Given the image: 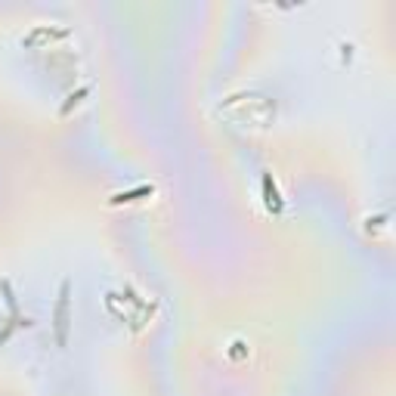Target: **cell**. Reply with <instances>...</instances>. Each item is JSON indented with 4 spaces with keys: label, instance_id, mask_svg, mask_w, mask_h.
<instances>
[{
    "label": "cell",
    "instance_id": "cell-1",
    "mask_svg": "<svg viewBox=\"0 0 396 396\" xmlns=\"http://www.w3.org/2000/svg\"><path fill=\"white\" fill-rule=\"evenodd\" d=\"M149 192H152V189H149V186H143V189H136V192H127V195H118V202H133L136 195H149Z\"/></svg>",
    "mask_w": 396,
    "mask_h": 396
}]
</instances>
